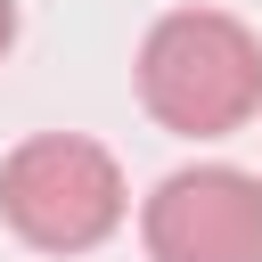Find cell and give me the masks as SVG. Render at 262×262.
Segmentation results:
<instances>
[{
	"label": "cell",
	"mask_w": 262,
	"mask_h": 262,
	"mask_svg": "<svg viewBox=\"0 0 262 262\" xmlns=\"http://www.w3.org/2000/svg\"><path fill=\"white\" fill-rule=\"evenodd\" d=\"M139 106L172 139H229L262 115V33L229 8H164L139 41Z\"/></svg>",
	"instance_id": "1"
},
{
	"label": "cell",
	"mask_w": 262,
	"mask_h": 262,
	"mask_svg": "<svg viewBox=\"0 0 262 262\" xmlns=\"http://www.w3.org/2000/svg\"><path fill=\"white\" fill-rule=\"evenodd\" d=\"M123 213H131L123 164L82 131H33L0 156V221L33 254H90L123 229Z\"/></svg>",
	"instance_id": "2"
},
{
	"label": "cell",
	"mask_w": 262,
	"mask_h": 262,
	"mask_svg": "<svg viewBox=\"0 0 262 262\" xmlns=\"http://www.w3.org/2000/svg\"><path fill=\"white\" fill-rule=\"evenodd\" d=\"M147 262H262V180L237 164H180L139 205Z\"/></svg>",
	"instance_id": "3"
},
{
	"label": "cell",
	"mask_w": 262,
	"mask_h": 262,
	"mask_svg": "<svg viewBox=\"0 0 262 262\" xmlns=\"http://www.w3.org/2000/svg\"><path fill=\"white\" fill-rule=\"evenodd\" d=\"M16 49V0H0V57Z\"/></svg>",
	"instance_id": "4"
}]
</instances>
